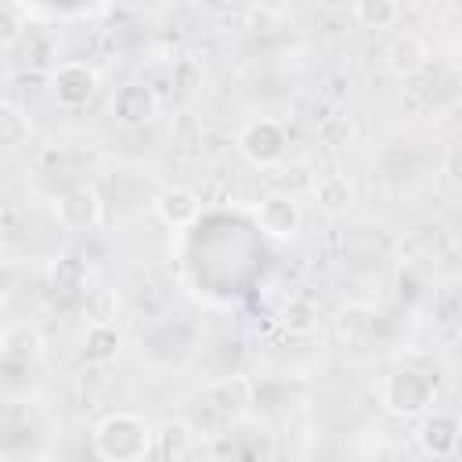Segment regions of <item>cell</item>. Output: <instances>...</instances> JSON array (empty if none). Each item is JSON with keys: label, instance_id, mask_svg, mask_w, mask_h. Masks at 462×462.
<instances>
[{"label": "cell", "instance_id": "1", "mask_svg": "<svg viewBox=\"0 0 462 462\" xmlns=\"http://www.w3.org/2000/svg\"><path fill=\"white\" fill-rule=\"evenodd\" d=\"M94 451L101 462H144L155 444V430L134 411H112L94 426Z\"/></svg>", "mask_w": 462, "mask_h": 462}, {"label": "cell", "instance_id": "2", "mask_svg": "<svg viewBox=\"0 0 462 462\" xmlns=\"http://www.w3.org/2000/svg\"><path fill=\"white\" fill-rule=\"evenodd\" d=\"M379 397H383L386 411L415 419V415L433 408V379L426 372H419V368H397V372L386 375Z\"/></svg>", "mask_w": 462, "mask_h": 462}, {"label": "cell", "instance_id": "3", "mask_svg": "<svg viewBox=\"0 0 462 462\" xmlns=\"http://www.w3.org/2000/svg\"><path fill=\"white\" fill-rule=\"evenodd\" d=\"M97 87H101V76H97V69L90 65V61H61L54 72H51V94H54V101L61 105V108H87L90 101H94V94H97Z\"/></svg>", "mask_w": 462, "mask_h": 462}, {"label": "cell", "instance_id": "4", "mask_svg": "<svg viewBox=\"0 0 462 462\" xmlns=\"http://www.w3.org/2000/svg\"><path fill=\"white\" fill-rule=\"evenodd\" d=\"M285 144H289V141H285V130H282V123H274V119H253V123H245L242 134H238V152H242L253 166H260V170L282 166Z\"/></svg>", "mask_w": 462, "mask_h": 462}, {"label": "cell", "instance_id": "5", "mask_svg": "<svg viewBox=\"0 0 462 462\" xmlns=\"http://www.w3.org/2000/svg\"><path fill=\"white\" fill-rule=\"evenodd\" d=\"M54 217L65 231H90L101 224V195L90 184H76L54 202Z\"/></svg>", "mask_w": 462, "mask_h": 462}, {"label": "cell", "instance_id": "6", "mask_svg": "<svg viewBox=\"0 0 462 462\" xmlns=\"http://www.w3.org/2000/svg\"><path fill=\"white\" fill-rule=\"evenodd\" d=\"M256 224L271 238H292L303 224V206H300V199H292L285 191H271L256 206Z\"/></svg>", "mask_w": 462, "mask_h": 462}, {"label": "cell", "instance_id": "7", "mask_svg": "<svg viewBox=\"0 0 462 462\" xmlns=\"http://www.w3.org/2000/svg\"><path fill=\"white\" fill-rule=\"evenodd\" d=\"M112 119L123 126H144L159 116V94L144 83H123L112 94Z\"/></svg>", "mask_w": 462, "mask_h": 462}, {"label": "cell", "instance_id": "8", "mask_svg": "<svg viewBox=\"0 0 462 462\" xmlns=\"http://www.w3.org/2000/svg\"><path fill=\"white\" fill-rule=\"evenodd\" d=\"M419 444L426 455L433 458H451L458 451V419L444 408H430L422 411V422H419Z\"/></svg>", "mask_w": 462, "mask_h": 462}, {"label": "cell", "instance_id": "9", "mask_svg": "<svg viewBox=\"0 0 462 462\" xmlns=\"http://www.w3.org/2000/svg\"><path fill=\"white\" fill-rule=\"evenodd\" d=\"M155 213L166 227H191L202 213V199L191 191V188H166L155 195Z\"/></svg>", "mask_w": 462, "mask_h": 462}, {"label": "cell", "instance_id": "10", "mask_svg": "<svg viewBox=\"0 0 462 462\" xmlns=\"http://www.w3.org/2000/svg\"><path fill=\"white\" fill-rule=\"evenodd\" d=\"M43 354V336L36 325L29 321H14L0 332V357L4 361H14V365H29Z\"/></svg>", "mask_w": 462, "mask_h": 462}, {"label": "cell", "instance_id": "11", "mask_svg": "<svg viewBox=\"0 0 462 462\" xmlns=\"http://www.w3.org/2000/svg\"><path fill=\"white\" fill-rule=\"evenodd\" d=\"M426 58H430L426 43L419 36H411V32L408 36H397L386 47V65H390L393 76H415L419 69H426Z\"/></svg>", "mask_w": 462, "mask_h": 462}, {"label": "cell", "instance_id": "12", "mask_svg": "<svg viewBox=\"0 0 462 462\" xmlns=\"http://www.w3.org/2000/svg\"><path fill=\"white\" fill-rule=\"evenodd\" d=\"M310 199H314L325 213H343V209L354 202V188H350V180H346L343 173H321V177H314V184H310Z\"/></svg>", "mask_w": 462, "mask_h": 462}, {"label": "cell", "instance_id": "13", "mask_svg": "<svg viewBox=\"0 0 462 462\" xmlns=\"http://www.w3.org/2000/svg\"><path fill=\"white\" fill-rule=\"evenodd\" d=\"M119 343L123 339H119L112 321H90V328L83 332V357L90 365H108V361H116Z\"/></svg>", "mask_w": 462, "mask_h": 462}, {"label": "cell", "instance_id": "14", "mask_svg": "<svg viewBox=\"0 0 462 462\" xmlns=\"http://www.w3.org/2000/svg\"><path fill=\"white\" fill-rule=\"evenodd\" d=\"M32 137V119L25 108L0 101V152H14L22 144H29Z\"/></svg>", "mask_w": 462, "mask_h": 462}, {"label": "cell", "instance_id": "15", "mask_svg": "<svg viewBox=\"0 0 462 462\" xmlns=\"http://www.w3.org/2000/svg\"><path fill=\"white\" fill-rule=\"evenodd\" d=\"M354 18H357L361 29H393L397 18H401V4H393V0H357Z\"/></svg>", "mask_w": 462, "mask_h": 462}, {"label": "cell", "instance_id": "16", "mask_svg": "<svg viewBox=\"0 0 462 462\" xmlns=\"http://www.w3.org/2000/svg\"><path fill=\"white\" fill-rule=\"evenodd\" d=\"M278 325H282L285 332H292V336H307V332L318 328V307H314L310 300H303V296H292V300L278 310Z\"/></svg>", "mask_w": 462, "mask_h": 462}, {"label": "cell", "instance_id": "17", "mask_svg": "<svg viewBox=\"0 0 462 462\" xmlns=\"http://www.w3.org/2000/svg\"><path fill=\"white\" fill-rule=\"evenodd\" d=\"M191 426H184V422H166L159 433H155V444H152V451H159L166 462H180L184 455H188V448H191Z\"/></svg>", "mask_w": 462, "mask_h": 462}, {"label": "cell", "instance_id": "18", "mask_svg": "<svg viewBox=\"0 0 462 462\" xmlns=\"http://www.w3.org/2000/svg\"><path fill=\"white\" fill-rule=\"evenodd\" d=\"M29 29L22 4H0V51H11Z\"/></svg>", "mask_w": 462, "mask_h": 462}, {"label": "cell", "instance_id": "19", "mask_svg": "<svg viewBox=\"0 0 462 462\" xmlns=\"http://www.w3.org/2000/svg\"><path fill=\"white\" fill-rule=\"evenodd\" d=\"M274 170H278V188L274 191H285L292 199H296V180H300V191H310V184H314V173H310L307 162H289V166L282 162Z\"/></svg>", "mask_w": 462, "mask_h": 462}, {"label": "cell", "instance_id": "20", "mask_svg": "<svg viewBox=\"0 0 462 462\" xmlns=\"http://www.w3.org/2000/svg\"><path fill=\"white\" fill-rule=\"evenodd\" d=\"M368 328H372V310H365V307H343L339 310V336L343 339L361 343Z\"/></svg>", "mask_w": 462, "mask_h": 462}, {"label": "cell", "instance_id": "21", "mask_svg": "<svg viewBox=\"0 0 462 462\" xmlns=\"http://www.w3.org/2000/svg\"><path fill=\"white\" fill-rule=\"evenodd\" d=\"M173 87L184 90V94H191V90L202 87V69H199L195 58H177L173 61Z\"/></svg>", "mask_w": 462, "mask_h": 462}, {"label": "cell", "instance_id": "22", "mask_svg": "<svg viewBox=\"0 0 462 462\" xmlns=\"http://www.w3.org/2000/svg\"><path fill=\"white\" fill-rule=\"evenodd\" d=\"M444 173H448V184L458 188V144H448V152H444Z\"/></svg>", "mask_w": 462, "mask_h": 462}]
</instances>
